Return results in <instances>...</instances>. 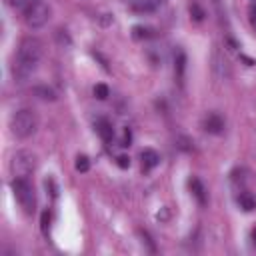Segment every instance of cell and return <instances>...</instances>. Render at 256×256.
<instances>
[{
	"label": "cell",
	"mask_w": 256,
	"mask_h": 256,
	"mask_svg": "<svg viewBox=\"0 0 256 256\" xmlns=\"http://www.w3.org/2000/svg\"><path fill=\"white\" fill-rule=\"evenodd\" d=\"M42 52H44V48H42V42L38 38L28 36L20 42V46L12 58V66H10V74H12L14 82L22 84V82L32 78V74L40 66Z\"/></svg>",
	"instance_id": "obj_1"
},
{
	"label": "cell",
	"mask_w": 256,
	"mask_h": 256,
	"mask_svg": "<svg viewBox=\"0 0 256 256\" xmlns=\"http://www.w3.org/2000/svg\"><path fill=\"white\" fill-rule=\"evenodd\" d=\"M38 128V118L36 114L30 110V108H22V110H16L12 116H10V132L16 136V138H30Z\"/></svg>",
	"instance_id": "obj_2"
},
{
	"label": "cell",
	"mask_w": 256,
	"mask_h": 256,
	"mask_svg": "<svg viewBox=\"0 0 256 256\" xmlns=\"http://www.w3.org/2000/svg\"><path fill=\"white\" fill-rule=\"evenodd\" d=\"M10 188L18 200V204L22 206V210L26 214H34L36 210V194H34V186L28 178H12Z\"/></svg>",
	"instance_id": "obj_3"
},
{
	"label": "cell",
	"mask_w": 256,
	"mask_h": 256,
	"mask_svg": "<svg viewBox=\"0 0 256 256\" xmlns=\"http://www.w3.org/2000/svg\"><path fill=\"white\" fill-rule=\"evenodd\" d=\"M50 6L46 0H32L24 10H22V18L26 22V26L30 28H40L50 20Z\"/></svg>",
	"instance_id": "obj_4"
},
{
	"label": "cell",
	"mask_w": 256,
	"mask_h": 256,
	"mask_svg": "<svg viewBox=\"0 0 256 256\" xmlns=\"http://www.w3.org/2000/svg\"><path fill=\"white\" fill-rule=\"evenodd\" d=\"M36 168V156L30 150H16L10 160V172L14 178H28Z\"/></svg>",
	"instance_id": "obj_5"
},
{
	"label": "cell",
	"mask_w": 256,
	"mask_h": 256,
	"mask_svg": "<svg viewBox=\"0 0 256 256\" xmlns=\"http://www.w3.org/2000/svg\"><path fill=\"white\" fill-rule=\"evenodd\" d=\"M202 130L208 134H220L224 130V118L218 112H210L202 118Z\"/></svg>",
	"instance_id": "obj_6"
},
{
	"label": "cell",
	"mask_w": 256,
	"mask_h": 256,
	"mask_svg": "<svg viewBox=\"0 0 256 256\" xmlns=\"http://www.w3.org/2000/svg\"><path fill=\"white\" fill-rule=\"evenodd\" d=\"M188 188H190V192H192V196L198 200V204L200 206H206V202H208V194H206V188H204V184L198 180V178H190L188 180Z\"/></svg>",
	"instance_id": "obj_7"
},
{
	"label": "cell",
	"mask_w": 256,
	"mask_h": 256,
	"mask_svg": "<svg viewBox=\"0 0 256 256\" xmlns=\"http://www.w3.org/2000/svg\"><path fill=\"white\" fill-rule=\"evenodd\" d=\"M94 126H96L98 136H100V138H102L106 144L114 140V126L110 124V120H108V118H98Z\"/></svg>",
	"instance_id": "obj_8"
},
{
	"label": "cell",
	"mask_w": 256,
	"mask_h": 256,
	"mask_svg": "<svg viewBox=\"0 0 256 256\" xmlns=\"http://www.w3.org/2000/svg\"><path fill=\"white\" fill-rule=\"evenodd\" d=\"M184 72H186V52L182 48H176V52H174V76L180 84L184 80Z\"/></svg>",
	"instance_id": "obj_9"
},
{
	"label": "cell",
	"mask_w": 256,
	"mask_h": 256,
	"mask_svg": "<svg viewBox=\"0 0 256 256\" xmlns=\"http://www.w3.org/2000/svg\"><path fill=\"white\" fill-rule=\"evenodd\" d=\"M160 4H162V0H132L130 8L138 14H148V12H154Z\"/></svg>",
	"instance_id": "obj_10"
},
{
	"label": "cell",
	"mask_w": 256,
	"mask_h": 256,
	"mask_svg": "<svg viewBox=\"0 0 256 256\" xmlns=\"http://www.w3.org/2000/svg\"><path fill=\"white\" fill-rule=\"evenodd\" d=\"M140 158H142V168L144 170H152V168H156L160 164V154L156 150H152V148H144L140 152Z\"/></svg>",
	"instance_id": "obj_11"
},
{
	"label": "cell",
	"mask_w": 256,
	"mask_h": 256,
	"mask_svg": "<svg viewBox=\"0 0 256 256\" xmlns=\"http://www.w3.org/2000/svg\"><path fill=\"white\" fill-rule=\"evenodd\" d=\"M32 92H34L40 100H50V102L56 100V92H54L50 86H46V84H38V86H34Z\"/></svg>",
	"instance_id": "obj_12"
},
{
	"label": "cell",
	"mask_w": 256,
	"mask_h": 256,
	"mask_svg": "<svg viewBox=\"0 0 256 256\" xmlns=\"http://www.w3.org/2000/svg\"><path fill=\"white\" fill-rule=\"evenodd\" d=\"M238 204H240V208L246 210V212L256 210V198H254L252 194H248V192H242V194L238 196Z\"/></svg>",
	"instance_id": "obj_13"
},
{
	"label": "cell",
	"mask_w": 256,
	"mask_h": 256,
	"mask_svg": "<svg viewBox=\"0 0 256 256\" xmlns=\"http://www.w3.org/2000/svg\"><path fill=\"white\" fill-rule=\"evenodd\" d=\"M132 36L136 38V40H146V38H152L154 36V30L150 28V26H134L132 28Z\"/></svg>",
	"instance_id": "obj_14"
},
{
	"label": "cell",
	"mask_w": 256,
	"mask_h": 256,
	"mask_svg": "<svg viewBox=\"0 0 256 256\" xmlns=\"http://www.w3.org/2000/svg\"><path fill=\"white\" fill-rule=\"evenodd\" d=\"M188 10H190V18L194 20V22H202L204 20V10H202V6L196 2V0H192L190 2V6H188Z\"/></svg>",
	"instance_id": "obj_15"
},
{
	"label": "cell",
	"mask_w": 256,
	"mask_h": 256,
	"mask_svg": "<svg viewBox=\"0 0 256 256\" xmlns=\"http://www.w3.org/2000/svg\"><path fill=\"white\" fill-rule=\"evenodd\" d=\"M94 96H96L98 100H106V98L110 96V88H108L106 84H102V82H100V84H96V86H94Z\"/></svg>",
	"instance_id": "obj_16"
},
{
	"label": "cell",
	"mask_w": 256,
	"mask_h": 256,
	"mask_svg": "<svg viewBox=\"0 0 256 256\" xmlns=\"http://www.w3.org/2000/svg\"><path fill=\"white\" fill-rule=\"evenodd\" d=\"M176 146L180 150H184V152H192V140L188 136H178L176 138Z\"/></svg>",
	"instance_id": "obj_17"
},
{
	"label": "cell",
	"mask_w": 256,
	"mask_h": 256,
	"mask_svg": "<svg viewBox=\"0 0 256 256\" xmlns=\"http://www.w3.org/2000/svg\"><path fill=\"white\" fill-rule=\"evenodd\" d=\"M76 170H78V172H88V170H90V160H88V156L80 154V156L76 158Z\"/></svg>",
	"instance_id": "obj_18"
},
{
	"label": "cell",
	"mask_w": 256,
	"mask_h": 256,
	"mask_svg": "<svg viewBox=\"0 0 256 256\" xmlns=\"http://www.w3.org/2000/svg\"><path fill=\"white\" fill-rule=\"evenodd\" d=\"M214 70H216L220 76H224V72H226V62L220 58L218 52H214Z\"/></svg>",
	"instance_id": "obj_19"
},
{
	"label": "cell",
	"mask_w": 256,
	"mask_h": 256,
	"mask_svg": "<svg viewBox=\"0 0 256 256\" xmlns=\"http://www.w3.org/2000/svg\"><path fill=\"white\" fill-rule=\"evenodd\" d=\"M6 2H8V6H12V8H16V10H20V12H22V10L32 2V0H6Z\"/></svg>",
	"instance_id": "obj_20"
},
{
	"label": "cell",
	"mask_w": 256,
	"mask_h": 256,
	"mask_svg": "<svg viewBox=\"0 0 256 256\" xmlns=\"http://www.w3.org/2000/svg\"><path fill=\"white\" fill-rule=\"evenodd\" d=\"M40 226H42V232H44V234H48V226H50V212H48V210H44V212H42Z\"/></svg>",
	"instance_id": "obj_21"
},
{
	"label": "cell",
	"mask_w": 256,
	"mask_h": 256,
	"mask_svg": "<svg viewBox=\"0 0 256 256\" xmlns=\"http://www.w3.org/2000/svg\"><path fill=\"white\" fill-rule=\"evenodd\" d=\"M248 18H250L252 28L256 30V0H252V2H250V8H248Z\"/></svg>",
	"instance_id": "obj_22"
},
{
	"label": "cell",
	"mask_w": 256,
	"mask_h": 256,
	"mask_svg": "<svg viewBox=\"0 0 256 256\" xmlns=\"http://www.w3.org/2000/svg\"><path fill=\"white\" fill-rule=\"evenodd\" d=\"M116 164H118L120 168H128V166H130V158H128L126 154H120V156L116 158Z\"/></svg>",
	"instance_id": "obj_23"
},
{
	"label": "cell",
	"mask_w": 256,
	"mask_h": 256,
	"mask_svg": "<svg viewBox=\"0 0 256 256\" xmlns=\"http://www.w3.org/2000/svg\"><path fill=\"white\" fill-rule=\"evenodd\" d=\"M138 234L142 236V242H146V244H148V248H150V252H156V246L152 244V240H150V236H148L146 232H142V230H138Z\"/></svg>",
	"instance_id": "obj_24"
},
{
	"label": "cell",
	"mask_w": 256,
	"mask_h": 256,
	"mask_svg": "<svg viewBox=\"0 0 256 256\" xmlns=\"http://www.w3.org/2000/svg\"><path fill=\"white\" fill-rule=\"evenodd\" d=\"M130 142H132V132H130V128H126V130H124V136H122V144H120V146H130Z\"/></svg>",
	"instance_id": "obj_25"
},
{
	"label": "cell",
	"mask_w": 256,
	"mask_h": 256,
	"mask_svg": "<svg viewBox=\"0 0 256 256\" xmlns=\"http://www.w3.org/2000/svg\"><path fill=\"white\" fill-rule=\"evenodd\" d=\"M46 188H50L52 198H56V196H58V188H56V184H54V180H52V178H48V180H46Z\"/></svg>",
	"instance_id": "obj_26"
},
{
	"label": "cell",
	"mask_w": 256,
	"mask_h": 256,
	"mask_svg": "<svg viewBox=\"0 0 256 256\" xmlns=\"http://www.w3.org/2000/svg\"><path fill=\"white\" fill-rule=\"evenodd\" d=\"M252 244H254V246H256V228H254V230H252Z\"/></svg>",
	"instance_id": "obj_27"
}]
</instances>
